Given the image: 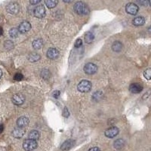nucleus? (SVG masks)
I'll return each instance as SVG.
<instances>
[{
    "label": "nucleus",
    "mask_w": 151,
    "mask_h": 151,
    "mask_svg": "<svg viewBox=\"0 0 151 151\" xmlns=\"http://www.w3.org/2000/svg\"><path fill=\"white\" fill-rule=\"evenodd\" d=\"M74 11L76 14L79 15H85L89 13V9L83 2H77L74 5Z\"/></svg>",
    "instance_id": "nucleus-1"
},
{
    "label": "nucleus",
    "mask_w": 151,
    "mask_h": 151,
    "mask_svg": "<svg viewBox=\"0 0 151 151\" xmlns=\"http://www.w3.org/2000/svg\"><path fill=\"white\" fill-rule=\"evenodd\" d=\"M91 82L88 80H82L80 83L78 84L77 89L79 92L86 93L88 92L91 89Z\"/></svg>",
    "instance_id": "nucleus-2"
},
{
    "label": "nucleus",
    "mask_w": 151,
    "mask_h": 151,
    "mask_svg": "<svg viewBox=\"0 0 151 151\" xmlns=\"http://www.w3.org/2000/svg\"><path fill=\"white\" fill-rule=\"evenodd\" d=\"M23 147L26 151H32L37 147V143L34 140L27 139L23 144Z\"/></svg>",
    "instance_id": "nucleus-3"
},
{
    "label": "nucleus",
    "mask_w": 151,
    "mask_h": 151,
    "mask_svg": "<svg viewBox=\"0 0 151 151\" xmlns=\"http://www.w3.org/2000/svg\"><path fill=\"white\" fill-rule=\"evenodd\" d=\"M139 10V8L136 4L134 3H129L125 6V11L128 14H132V15H135L137 14Z\"/></svg>",
    "instance_id": "nucleus-4"
},
{
    "label": "nucleus",
    "mask_w": 151,
    "mask_h": 151,
    "mask_svg": "<svg viewBox=\"0 0 151 151\" xmlns=\"http://www.w3.org/2000/svg\"><path fill=\"white\" fill-rule=\"evenodd\" d=\"M98 70V67L92 63H88L85 65L84 71L88 75H92L94 74Z\"/></svg>",
    "instance_id": "nucleus-5"
},
{
    "label": "nucleus",
    "mask_w": 151,
    "mask_h": 151,
    "mask_svg": "<svg viewBox=\"0 0 151 151\" xmlns=\"http://www.w3.org/2000/svg\"><path fill=\"white\" fill-rule=\"evenodd\" d=\"M6 10H7V12H9V14H15L19 12L20 8H19V5L17 2H11L10 4L7 5Z\"/></svg>",
    "instance_id": "nucleus-6"
},
{
    "label": "nucleus",
    "mask_w": 151,
    "mask_h": 151,
    "mask_svg": "<svg viewBox=\"0 0 151 151\" xmlns=\"http://www.w3.org/2000/svg\"><path fill=\"white\" fill-rule=\"evenodd\" d=\"M34 15L38 18H42L45 15V9L43 5L36 6L34 9Z\"/></svg>",
    "instance_id": "nucleus-7"
},
{
    "label": "nucleus",
    "mask_w": 151,
    "mask_h": 151,
    "mask_svg": "<svg viewBox=\"0 0 151 151\" xmlns=\"http://www.w3.org/2000/svg\"><path fill=\"white\" fill-rule=\"evenodd\" d=\"M31 29V24L28 21H24L21 23L18 27V31L21 33H27L28 31Z\"/></svg>",
    "instance_id": "nucleus-8"
},
{
    "label": "nucleus",
    "mask_w": 151,
    "mask_h": 151,
    "mask_svg": "<svg viewBox=\"0 0 151 151\" xmlns=\"http://www.w3.org/2000/svg\"><path fill=\"white\" fill-rule=\"evenodd\" d=\"M105 136L110 138L116 137L119 134V129L116 127H111L106 129L104 132Z\"/></svg>",
    "instance_id": "nucleus-9"
},
{
    "label": "nucleus",
    "mask_w": 151,
    "mask_h": 151,
    "mask_svg": "<svg viewBox=\"0 0 151 151\" xmlns=\"http://www.w3.org/2000/svg\"><path fill=\"white\" fill-rule=\"evenodd\" d=\"M25 101V98L23 94H14V96L12 97V102L15 105H21L24 104Z\"/></svg>",
    "instance_id": "nucleus-10"
},
{
    "label": "nucleus",
    "mask_w": 151,
    "mask_h": 151,
    "mask_svg": "<svg viewBox=\"0 0 151 151\" xmlns=\"http://www.w3.org/2000/svg\"><path fill=\"white\" fill-rule=\"evenodd\" d=\"M143 90V86L139 83H133L129 86V91L134 94L140 93Z\"/></svg>",
    "instance_id": "nucleus-11"
},
{
    "label": "nucleus",
    "mask_w": 151,
    "mask_h": 151,
    "mask_svg": "<svg viewBox=\"0 0 151 151\" xmlns=\"http://www.w3.org/2000/svg\"><path fill=\"white\" fill-rule=\"evenodd\" d=\"M74 144H75V141L74 140H67V141L63 143V144L60 147V149L62 150H68L71 149L74 146Z\"/></svg>",
    "instance_id": "nucleus-12"
},
{
    "label": "nucleus",
    "mask_w": 151,
    "mask_h": 151,
    "mask_svg": "<svg viewBox=\"0 0 151 151\" xmlns=\"http://www.w3.org/2000/svg\"><path fill=\"white\" fill-rule=\"evenodd\" d=\"M12 134L13 137H16V138H21L25 134V130H24V128H16L12 131Z\"/></svg>",
    "instance_id": "nucleus-13"
},
{
    "label": "nucleus",
    "mask_w": 151,
    "mask_h": 151,
    "mask_svg": "<svg viewBox=\"0 0 151 151\" xmlns=\"http://www.w3.org/2000/svg\"><path fill=\"white\" fill-rule=\"evenodd\" d=\"M29 124V119L26 116H21L17 119V125L20 128H25L27 127Z\"/></svg>",
    "instance_id": "nucleus-14"
},
{
    "label": "nucleus",
    "mask_w": 151,
    "mask_h": 151,
    "mask_svg": "<svg viewBox=\"0 0 151 151\" xmlns=\"http://www.w3.org/2000/svg\"><path fill=\"white\" fill-rule=\"evenodd\" d=\"M59 55V52L56 48H51L48 50V52H47V57H48V58L52 59H56Z\"/></svg>",
    "instance_id": "nucleus-15"
},
{
    "label": "nucleus",
    "mask_w": 151,
    "mask_h": 151,
    "mask_svg": "<svg viewBox=\"0 0 151 151\" xmlns=\"http://www.w3.org/2000/svg\"><path fill=\"white\" fill-rule=\"evenodd\" d=\"M145 18L144 17H141V16H139V17H137L133 20L132 21V24H134V26L136 27H140V26H142L145 24Z\"/></svg>",
    "instance_id": "nucleus-16"
},
{
    "label": "nucleus",
    "mask_w": 151,
    "mask_h": 151,
    "mask_svg": "<svg viewBox=\"0 0 151 151\" xmlns=\"http://www.w3.org/2000/svg\"><path fill=\"white\" fill-rule=\"evenodd\" d=\"M40 59V55L38 53H36V52H32V53L29 54V56H28V60L30 62H32V63L38 61Z\"/></svg>",
    "instance_id": "nucleus-17"
},
{
    "label": "nucleus",
    "mask_w": 151,
    "mask_h": 151,
    "mask_svg": "<svg viewBox=\"0 0 151 151\" xmlns=\"http://www.w3.org/2000/svg\"><path fill=\"white\" fill-rule=\"evenodd\" d=\"M125 142L123 139H117L116 141H114V144H113V146L116 149L120 150L125 146Z\"/></svg>",
    "instance_id": "nucleus-18"
},
{
    "label": "nucleus",
    "mask_w": 151,
    "mask_h": 151,
    "mask_svg": "<svg viewBox=\"0 0 151 151\" xmlns=\"http://www.w3.org/2000/svg\"><path fill=\"white\" fill-rule=\"evenodd\" d=\"M29 139L31 140H34V141H36L40 138V132H38L36 130H33V131H31L29 133Z\"/></svg>",
    "instance_id": "nucleus-19"
},
{
    "label": "nucleus",
    "mask_w": 151,
    "mask_h": 151,
    "mask_svg": "<svg viewBox=\"0 0 151 151\" xmlns=\"http://www.w3.org/2000/svg\"><path fill=\"white\" fill-rule=\"evenodd\" d=\"M112 49L114 51V52H120L121 50L122 49V44L119 41H116L113 42V45H112Z\"/></svg>",
    "instance_id": "nucleus-20"
},
{
    "label": "nucleus",
    "mask_w": 151,
    "mask_h": 151,
    "mask_svg": "<svg viewBox=\"0 0 151 151\" xmlns=\"http://www.w3.org/2000/svg\"><path fill=\"white\" fill-rule=\"evenodd\" d=\"M94 39V36L91 32H87L85 35V42H86L87 44H90L91 42H92L93 40Z\"/></svg>",
    "instance_id": "nucleus-21"
},
{
    "label": "nucleus",
    "mask_w": 151,
    "mask_h": 151,
    "mask_svg": "<svg viewBox=\"0 0 151 151\" xmlns=\"http://www.w3.org/2000/svg\"><path fill=\"white\" fill-rule=\"evenodd\" d=\"M43 46V41L41 39H37L33 42V47L34 49H40Z\"/></svg>",
    "instance_id": "nucleus-22"
},
{
    "label": "nucleus",
    "mask_w": 151,
    "mask_h": 151,
    "mask_svg": "<svg viewBox=\"0 0 151 151\" xmlns=\"http://www.w3.org/2000/svg\"><path fill=\"white\" fill-rule=\"evenodd\" d=\"M45 3L48 9H53L58 5V0H45Z\"/></svg>",
    "instance_id": "nucleus-23"
},
{
    "label": "nucleus",
    "mask_w": 151,
    "mask_h": 151,
    "mask_svg": "<svg viewBox=\"0 0 151 151\" xmlns=\"http://www.w3.org/2000/svg\"><path fill=\"white\" fill-rule=\"evenodd\" d=\"M18 29H16V28H12L9 30V35L12 38H16L18 36Z\"/></svg>",
    "instance_id": "nucleus-24"
},
{
    "label": "nucleus",
    "mask_w": 151,
    "mask_h": 151,
    "mask_svg": "<svg viewBox=\"0 0 151 151\" xmlns=\"http://www.w3.org/2000/svg\"><path fill=\"white\" fill-rule=\"evenodd\" d=\"M5 48L7 50H11L12 48H14V43L12 42V41L8 40V41H6L5 42Z\"/></svg>",
    "instance_id": "nucleus-25"
},
{
    "label": "nucleus",
    "mask_w": 151,
    "mask_h": 151,
    "mask_svg": "<svg viewBox=\"0 0 151 151\" xmlns=\"http://www.w3.org/2000/svg\"><path fill=\"white\" fill-rule=\"evenodd\" d=\"M41 75L42 78H44L45 79H48L50 77V72L48 70H43L41 72Z\"/></svg>",
    "instance_id": "nucleus-26"
},
{
    "label": "nucleus",
    "mask_w": 151,
    "mask_h": 151,
    "mask_svg": "<svg viewBox=\"0 0 151 151\" xmlns=\"http://www.w3.org/2000/svg\"><path fill=\"white\" fill-rule=\"evenodd\" d=\"M144 77L146 78L147 80H150L151 78V69L150 68L147 69L146 70L144 71Z\"/></svg>",
    "instance_id": "nucleus-27"
},
{
    "label": "nucleus",
    "mask_w": 151,
    "mask_h": 151,
    "mask_svg": "<svg viewBox=\"0 0 151 151\" xmlns=\"http://www.w3.org/2000/svg\"><path fill=\"white\" fill-rule=\"evenodd\" d=\"M23 78H24V76H23L22 74L19 73H16L14 76V79L15 81H21V80H22Z\"/></svg>",
    "instance_id": "nucleus-28"
},
{
    "label": "nucleus",
    "mask_w": 151,
    "mask_h": 151,
    "mask_svg": "<svg viewBox=\"0 0 151 151\" xmlns=\"http://www.w3.org/2000/svg\"><path fill=\"white\" fill-rule=\"evenodd\" d=\"M137 3L141 6H147V0H136Z\"/></svg>",
    "instance_id": "nucleus-29"
},
{
    "label": "nucleus",
    "mask_w": 151,
    "mask_h": 151,
    "mask_svg": "<svg viewBox=\"0 0 151 151\" xmlns=\"http://www.w3.org/2000/svg\"><path fill=\"white\" fill-rule=\"evenodd\" d=\"M82 44H83V41H82V40H80V39H78V40H76L75 42V47L76 48H79V47L82 45Z\"/></svg>",
    "instance_id": "nucleus-30"
},
{
    "label": "nucleus",
    "mask_w": 151,
    "mask_h": 151,
    "mask_svg": "<svg viewBox=\"0 0 151 151\" xmlns=\"http://www.w3.org/2000/svg\"><path fill=\"white\" fill-rule=\"evenodd\" d=\"M63 116H64V117H66V118L69 117V116H70V113H69V111L68 110H67V107H64V111H63Z\"/></svg>",
    "instance_id": "nucleus-31"
},
{
    "label": "nucleus",
    "mask_w": 151,
    "mask_h": 151,
    "mask_svg": "<svg viewBox=\"0 0 151 151\" xmlns=\"http://www.w3.org/2000/svg\"><path fill=\"white\" fill-rule=\"evenodd\" d=\"M60 92L59 91H55L53 92V97L55 98H58L59 96H60Z\"/></svg>",
    "instance_id": "nucleus-32"
},
{
    "label": "nucleus",
    "mask_w": 151,
    "mask_h": 151,
    "mask_svg": "<svg viewBox=\"0 0 151 151\" xmlns=\"http://www.w3.org/2000/svg\"><path fill=\"white\" fill-rule=\"evenodd\" d=\"M41 1L42 0H29V2L32 5H36V4H38L39 2H41Z\"/></svg>",
    "instance_id": "nucleus-33"
},
{
    "label": "nucleus",
    "mask_w": 151,
    "mask_h": 151,
    "mask_svg": "<svg viewBox=\"0 0 151 151\" xmlns=\"http://www.w3.org/2000/svg\"><path fill=\"white\" fill-rule=\"evenodd\" d=\"M88 151H101V150H100L98 147H92L91 148V149H89V150Z\"/></svg>",
    "instance_id": "nucleus-34"
},
{
    "label": "nucleus",
    "mask_w": 151,
    "mask_h": 151,
    "mask_svg": "<svg viewBox=\"0 0 151 151\" xmlns=\"http://www.w3.org/2000/svg\"><path fill=\"white\" fill-rule=\"evenodd\" d=\"M4 130V125H0V134L3 132Z\"/></svg>",
    "instance_id": "nucleus-35"
},
{
    "label": "nucleus",
    "mask_w": 151,
    "mask_h": 151,
    "mask_svg": "<svg viewBox=\"0 0 151 151\" xmlns=\"http://www.w3.org/2000/svg\"><path fill=\"white\" fill-rule=\"evenodd\" d=\"M64 2H66V3H70V2H71L73 1V0H63Z\"/></svg>",
    "instance_id": "nucleus-36"
},
{
    "label": "nucleus",
    "mask_w": 151,
    "mask_h": 151,
    "mask_svg": "<svg viewBox=\"0 0 151 151\" xmlns=\"http://www.w3.org/2000/svg\"><path fill=\"white\" fill-rule=\"evenodd\" d=\"M3 34V29L2 27H0V36H2Z\"/></svg>",
    "instance_id": "nucleus-37"
},
{
    "label": "nucleus",
    "mask_w": 151,
    "mask_h": 151,
    "mask_svg": "<svg viewBox=\"0 0 151 151\" xmlns=\"http://www.w3.org/2000/svg\"><path fill=\"white\" fill-rule=\"evenodd\" d=\"M2 71L0 70V78L2 77Z\"/></svg>",
    "instance_id": "nucleus-38"
},
{
    "label": "nucleus",
    "mask_w": 151,
    "mask_h": 151,
    "mask_svg": "<svg viewBox=\"0 0 151 151\" xmlns=\"http://www.w3.org/2000/svg\"><path fill=\"white\" fill-rule=\"evenodd\" d=\"M147 1L148 4H149V5H150V0H147Z\"/></svg>",
    "instance_id": "nucleus-39"
}]
</instances>
